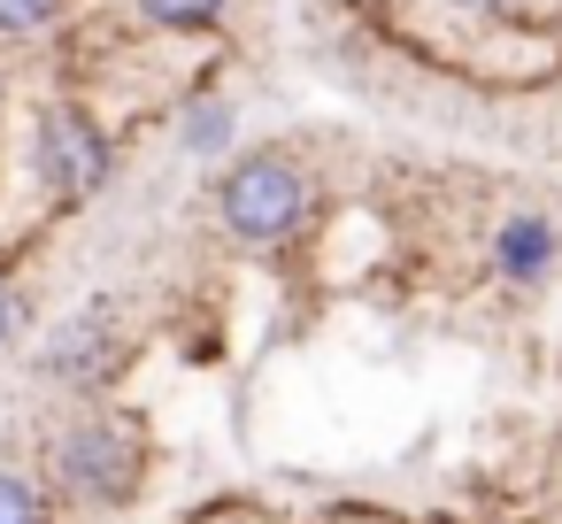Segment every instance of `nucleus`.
<instances>
[{
	"instance_id": "7",
	"label": "nucleus",
	"mask_w": 562,
	"mask_h": 524,
	"mask_svg": "<svg viewBox=\"0 0 562 524\" xmlns=\"http://www.w3.org/2000/svg\"><path fill=\"white\" fill-rule=\"evenodd\" d=\"M224 140H232V101H193L186 109V147L193 155H216Z\"/></svg>"
},
{
	"instance_id": "2",
	"label": "nucleus",
	"mask_w": 562,
	"mask_h": 524,
	"mask_svg": "<svg viewBox=\"0 0 562 524\" xmlns=\"http://www.w3.org/2000/svg\"><path fill=\"white\" fill-rule=\"evenodd\" d=\"M32 170H40V186H47V193H63V201L101 193V178H109V140H101V124H93L86 109H70V101L40 109Z\"/></svg>"
},
{
	"instance_id": "8",
	"label": "nucleus",
	"mask_w": 562,
	"mask_h": 524,
	"mask_svg": "<svg viewBox=\"0 0 562 524\" xmlns=\"http://www.w3.org/2000/svg\"><path fill=\"white\" fill-rule=\"evenodd\" d=\"M63 16V0H0V32L24 40V32H47Z\"/></svg>"
},
{
	"instance_id": "11",
	"label": "nucleus",
	"mask_w": 562,
	"mask_h": 524,
	"mask_svg": "<svg viewBox=\"0 0 562 524\" xmlns=\"http://www.w3.org/2000/svg\"><path fill=\"white\" fill-rule=\"evenodd\" d=\"M462 9H501V0H462Z\"/></svg>"
},
{
	"instance_id": "4",
	"label": "nucleus",
	"mask_w": 562,
	"mask_h": 524,
	"mask_svg": "<svg viewBox=\"0 0 562 524\" xmlns=\"http://www.w3.org/2000/svg\"><path fill=\"white\" fill-rule=\"evenodd\" d=\"M124 363V347H116V332H109V316L93 309V316H78V324H63L55 339H47V370L55 378H78V386H93V378H109Z\"/></svg>"
},
{
	"instance_id": "10",
	"label": "nucleus",
	"mask_w": 562,
	"mask_h": 524,
	"mask_svg": "<svg viewBox=\"0 0 562 524\" xmlns=\"http://www.w3.org/2000/svg\"><path fill=\"white\" fill-rule=\"evenodd\" d=\"M9 332H16V278L0 263V347H9Z\"/></svg>"
},
{
	"instance_id": "1",
	"label": "nucleus",
	"mask_w": 562,
	"mask_h": 524,
	"mask_svg": "<svg viewBox=\"0 0 562 524\" xmlns=\"http://www.w3.org/2000/svg\"><path fill=\"white\" fill-rule=\"evenodd\" d=\"M216 216H224V232H232L239 247H278V239H293L301 216H308V178H301L285 155H247V163L224 170Z\"/></svg>"
},
{
	"instance_id": "9",
	"label": "nucleus",
	"mask_w": 562,
	"mask_h": 524,
	"mask_svg": "<svg viewBox=\"0 0 562 524\" xmlns=\"http://www.w3.org/2000/svg\"><path fill=\"white\" fill-rule=\"evenodd\" d=\"M0 524H40V493L16 470H0Z\"/></svg>"
},
{
	"instance_id": "5",
	"label": "nucleus",
	"mask_w": 562,
	"mask_h": 524,
	"mask_svg": "<svg viewBox=\"0 0 562 524\" xmlns=\"http://www.w3.org/2000/svg\"><path fill=\"white\" fill-rule=\"evenodd\" d=\"M493 255H501V270H508L516 286H531V278H547V263H554V224H547V216H508L501 239H493Z\"/></svg>"
},
{
	"instance_id": "6",
	"label": "nucleus",
	"mask_w": 562,
	"mask_h": 524,
	"mask_svg": "<svg viewBox=\"0 0 562 524\" xmlns=\"http://www.w3.org/2000/svg\"><path fill=\"white\" fill-rule=\"evenodd\" d=\"M132 9H139L147 24H162V32H209L232 0H132Z\"/></svg>"
},
{
	"instance_id": "3",
	"label": "nucleus",
	"mask_w": 562,
	"mask_h": 524,
	"mask_svg": "<svg viewBox=\"0 0 562 524\" xmlns=\"http://www.w3.org/2000/svg\"><path fill=\"white\" fill-rule=\"evenodd\" d=\"M55 470H63V486L86 493V501H132V493H139V439H132L124 424H109V416H86V424L63 432Z\"/></svg>"
}]
</instances>
